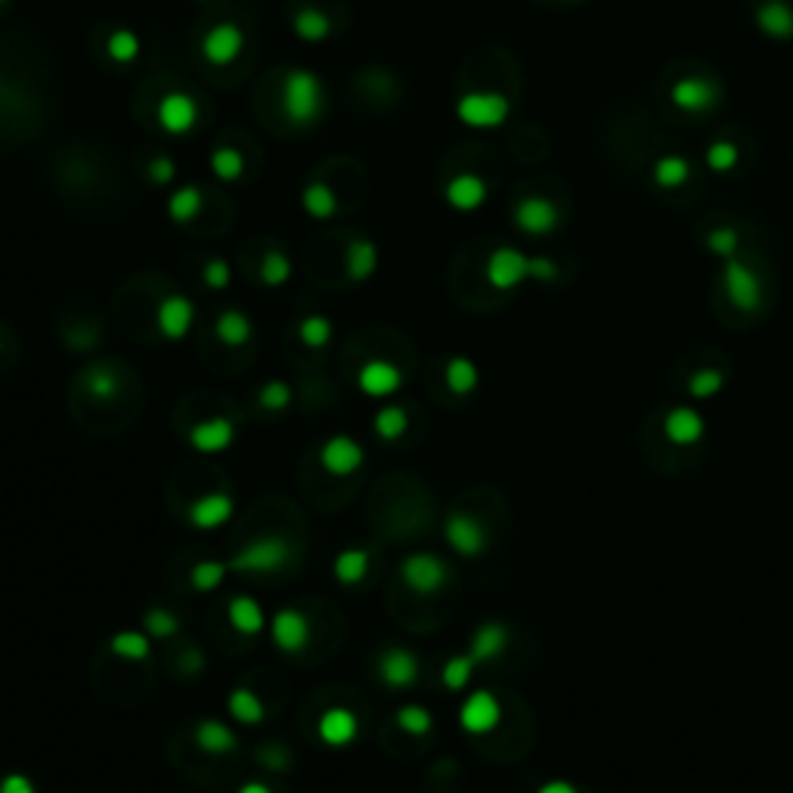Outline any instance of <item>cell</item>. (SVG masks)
Returning a JSON list of instances; mask_svg holds the SVG:
<instances>
[{"label":"cell","instance_id":"6da1fadb","mask_svg":"<svg viewBox=\"0 0 793 793\" xmlns=\"http://www.w3.org/2000/svg\"><path fill=\"white\" fill-rule=\"evenodd\" d=\"M326 109V87L320 75H313L307 69H295L285 75L282 84V112L289 115L295 124H316Z\"/></svg>","mask_w":793,"mask_h":793},{"label":"cell","instance_id":"7a4b0ae2","mask_svg":"<svg viewBox=\"0 0 793 793\" xmlns=\"http://www.w3.org/2000/svg\"><path fill=\"white\" fill-rule=\"evenodd\" d=\"M292 558H295V549L289 539L267 533L258 539H248L227 564L233 574H276V570H282Z\"/></svg>","mask_w":793,"mask_h":793},{"label":"cell","instance_id":"3957f363","mask_svg":"<svg viewBox=\"0 0 793 793\" xmlns=\"http://www.w3.org/2000/svg\"><path fill=\"white\" fill-rule=\"evenodd\" d=\"M512 106L509 100L502 97V93H490V90H481V93H465L456 106V115L462 124L468 128H478V131H490V128H499V124L509 118Z\"/></svg>","mask_w":793,"mask_h":793},{"label":"cell","instance_id":"277c9868","mask_svg":"<svg viewBox=\"0 0 793 793\" xmlns=\"http://www.w3.org/2000/svg\"><path fill=\"white\" fill-rule=\"evenodd\" d=\"M400 577L416 595H434L450 583V567L437 555L416 552L400 561Z\"/></svg>","mask_w":793,"mask_h":793},{"label":"cell","instance_id":"5b68a950","mask_svg":"<svg viewBox=\"0 0 793 793\" xmlns=\"http://www.w3.org/2000/svg\"><path fill=\"white\" fill-rule=\"evenodd\" d=\"M722 282H725V292L732 298V304L744 313H753L763 307V279L759 273L741 261L738 255L725 261V273H722Z\"/></svg>","mask_w":793,"mask_h":793},{"label":"cell","instance_id":"8992f818","mask_svg":"<svg viewBox=\"0 0 793 793\" xmlns=\"http://www.w3.org/2000/svg\"><path fill=\"white\" fill-rule=\"evenodd\" d=\"M670 100L685 115H710L719 106V100H722V90H719V84L713 78L691 75V78H682V81L673 84Z\"/></svg>","mask_w":793,"mask_h":793},{"label":"cell","instance_id":"52a82bcc","mask_svg":"<svg viewBox=\"0 0 793 793\" xmlns=\"http://www.w3.org/2000/svg\"><path fill=\"white\" fill-rule=\"evenodd\" d=\"M375 666H378V679H382L391 691L412 688V685L419 682V673H422L416 651L400 648V645L385 648L382 654H378V663Z\"/></svg>","mask_w":793,"mask_h":793},{"label":"cell","instance_id":"ba28073f","mask_svg":"<svg viewBox=\"0 0 793 793\" xmlns=\"http://www.w3.org/2000/svg\"><path fill=\"white\" fill-rule=\"evenodd\" d=\"M443 533H447V543L456 555L462 558H481L487 552V530L478 518H471L465 512H453L447 518V527H443Z\"/></svg>","mask_w":793,"mask_h":793},{"label":"cell","instance_id":"9c48e42d","mask_svg":"<svg viewBox=\"0 0 793 793\" xmlns=\"http://www.w3.org/2000/svg\"><path fill=\"white\" fill-rule=\"evenodd\" d=\"M270 636L282 654H298L310 642V620H307V614H301L295 608H282L270 620Z\"/></svg>","mask_w":793,"mask_h":793},{"label":"cell","instance_id":"30bf717a","mask_svg":"<svg viewBox=\"0 0 793 793\" xmlns=\"http://www.w3.org/2000/svg\"><path fill=\"white\" fill-rule=\"evenodd\" d=\"M487 279L493 289L509 292L518 282L530 279V258L521 255L518 248H496L487 261Z\"/></svg>","mask_w":793,"mask_h":793},{"label":"cell","instance_id":"8fae6325","mask_svg":"<svg viewBox=\"0 0 793 793\" xmlns=\"http://www.w3.org/2000/svg\"><path fill=\"white\" fill-rule=\"evenodd\" d=\"M515 224L527 236H546L561 224V211L555 202H549L543 196H530V199H521L515 205Z\"/></svg>","mask_w":793,"mask_h":793},{"label":"cell","instance_id":"7c38bea8","mask_svg":"<svg viewBox=\"0 0 793 793\" xmlns=\"http://www.w3.org/2000/svg\"><path fill=\"white\" fill-rule=\"evenodd\" d=\"M320 465L335 474V478H347V474H354L360 465H363V447L347 434H335L323 443L320 450Z\"/></svg>","mask_w":793,"mask_h":793},{"label":"cell","instance_id":"4fadbf2b","mask_svg":"<svg viewBox=\"0 0 793 793\" xmlns=\"http://www.w3.org/2000/svg\"><path fill=\"white\" fill-rule=\"evenodd\" d=\"M499 719H502V710H499V701L490 691H474L468 701L462 704V710H459V722H462L465 732H471V735L493 732V728L499 725Z\"/></svg>","mask_w":793,"mask_h":793},{"label":"cell","instance_id":"5bb4252c","mask_svg":"<svg viewBox=\"0 0 793 793\" xmlns=\"http://www.w3.org/2000/svg\"><path fill=\"white\" fill-rule=\"evenodd\" d=\"M242 47H245V35H242V28L233 22L211 28L202 41V53L211 66H230V62H236V56L242 53Z\"/></svg>","mask_w":793,"mask_h":793},{"label":"cell","instance_id":"9a60e30c","mask_svg":"<svg viewBox=\"0 0 793 793\" xmlns=\"http://www.w3.org/2000/svg\"><path fill=\"white\" fill-rule=\"evenodd\" d=\"M199 121V106L196 100L189 97V93H168V97L158 103V124L168 131V134H186L193 131Z\"/></svg>","mask_w":793,"mask_h":793},{"label":"cell","instance_id":"2e32d148","mask_svg":"<svg viewBox=\"0 0 793 793\" xmlns=\"http://www.w3.org/2000/svg\"><path fill=\"white\" fill-rule=\"evenodd\" d=\"M193 320H196V307L183 295H168L158 304V313H155L158 329H162V335L171 341H180L189 329H193Z\"/></svg>","mask_w":793,"mask_h":793},{"label":"cell","instance_id":"e0dca14e","mask_svg":"<svg viewBox=\"0 0 793 793\" xmlns=\"http://www.w3.org/2000/svg\"><path fill=\"white\" fill-rule=\"evenodd\" d=\"M357 385L366 397H388V394L400 391L403 372L391 360H369L357 372Z\"/></svg>","mask_w":793,"mask_h":793},{"label":"cell","instance_id":"ac0fdd59","mask_svg":"<svg viewBox=\"0 0 793 793\" xmlns=\"http://www.w3.org/2000/svg\"><path fill=\"white\" fill-rule=\"evenodd\" d=\"M233 496L230 493H205L189 505V524L199 530H217L233 518Z\"/></svg>","mask_w":793,"mask_h":793},{"label":"cell","instance_id":"d6986e66","mask_svg":"<svg viewBox=\"0 0 793 793\" xmlns=\"http://www.w3.org/2000/svg\"><path fill=\"white\" fill-rule=\"evenodd\" d=\"M360 732V725H357V716L351 710H344V707H329L320 722H316V735H320V741L326 747H347Z\"/></svg>","mask_w":793,"mask_h":793},{"label":"cell","instance_id":"ffe728a7","mask_svg":"<svg viewBox=\"0 0 793 793\" xmlns=\"http://www.w3.org/2000/svg\"><path fill=\"white\" fill-rule=\"evenodd\" d=\"M233 440H236V425L224 416L205 419L189 431V443H193V450L199 453H220V450H227Z\"/></svg>","mask_w":793,"mask_h":793},{"label":"cell","instance_id":"44dd1931","mask_svg":"<svg viewBox=\"0 0 793 793\" xmlns=\"http://www.w3.org/2000/svg\"><path fill=\"white\" fill-rule=\"evenodd\" d=\"M193 741L202 753H211V756H224V753H233L239 747L236 732L220 719H202L193 732Z\"/></svg>","mask_w":793,"mask_h":793},{"label":"cell","instance_id":"7402d4cb","mask_svg":"<svg viewBox=\"0 0 793 793\" xmlns=\"http://www.w3.org/2000/svg\"><path fill=\"white\" fill-rule=\"evenodd\" d=\"M753 19H756V28L763 31L766 38H775V41L793 38V10L784 4V0H766V4H759Z\"/></svg>","mask_w":793,"mask_h":793},{"label":"cell","instance_id":"603a6c76","mask_svg":"<svg viewBox=\"0 0 793 793\" xmlns=\"http://www.w3.org/2000/svg\"><path fill=\"white\" fill-rule=\"evenodd\" d=\"M509 648V629H505L502 623L490 620L484 626H478V632H474V639H471V660L474 663H493L496 657H502V651Z\"/></svg>","mask_w":793,"mask_h":793},{"label":"cell","instance_id":"cb8c5ba5","mask_svg":"<svg viewBox=\"0 0 793 793\" xmlns=\"http://www.w3.org/2000/svg\"><path fill=\"white\" fill-rule=\"evenodd\" d=\"M447 202L456 211H474L487 202V183L478 174H459L447 183Z\"/></svg>","mask_w":793,"mask_h":793},{"label":"cell","instance_id":"d4e9b609","mask_svg":"<svg viewBox=\"0 0 793 793\" xmlns=\"http://www.w3.org/2000/svg\"><path fill=\"white\" fill-rule=\"evenodd\" d=\"M704 431H707L704 416L688 406H676L670 416H666V434H670V440L679 443V447H691V443L704 437Z\"/></svg>","mask_w":793,"mask_h":793},{"label":"cell","instance_id":"484cf974","mask_svg":"<svg viewBox=\"0 0 793 793\" xmlns=\"http://www.w3.org/2000/svg\"><path fill=\"white\" fill-rule=\"evenodd\" d=\"M227 617H230L233 629L242 632V636H258V632H264V623H267L264 608L251 595H233Z\"/></svg>","mask_w":793,"mask_h":793},{"label":"cell","instance_id":"4316f807","mask_svg":"<svg viewBox=\"0 0 793 793\" xmlns=\"http://www.w3.org/2000/svg\"><path fill=\"white\" fill-rule=\"evenodd\" d=\"M332 574L341 586H357L369 574V552L366 549H344L338 552Z\"/></svg>","mask_w":793,"mask_h":793},{"label":"cell","instance_id":"83f0119b","mask_svg":"<svg viewBox=\"0 0 793 793\" xmlns=\"http://www.w3.org/2000/svg\"><path fill=\"white\" fill-rule=\"evenodd\" d=\"M109 651L121 660H149L152 654V642H149V632H137V629H121L118 636L109 639Z\"/></svg>","mask_w":793,"mask_h":793},{"label":"cell","instance_id":"f1b7e54d","mask_svg":"<svg viewBox=\"0 0 793 793\" xmlns=\"http://www.w3.org/2000/svg\"><path fill=\"white\" fill-rule=\"evenodd\" d=\"M227 710L242 725H258L264 719V701L251 688H233L227 697Z\"/></svg>","mask_w":793,"mask_h":793},{"label":"cell","instance_id":"f546056e","mask_svg":"<svg viewBox=\"0 0 793 793\" xmlns=\"http://www.w3.org/2000/svg\"><path fill=\"white\" fill-rule=\"evenodd\" d=\"M217 338L224 341L227 347H242L251 341V320L242 313V310H224L217 316V326H214Z\"/></svg>","mask_w":793,"mask_h":793},{"label":"cell","instance_id":"4dcf8cb0","mask_svg":"<svg viewBox=\"0 0 793 793\" xmlns=\"http://www.w3.org/2000/svg\"><path fill=\"white\" fill-rule=\"evenodd\" d=\"M378 267V248L369 239H357L347 248V276L354 282H363L375 273Z\"/></svg>","mask_w":793,"mask_h":793},{"label":"cell","instance_id":"1f68e13d","mask_svg":"<svg viewBox=\"0 0 793 793\" xmlns=\"http://www.w3.org/2000/svg\"><path fill=\"white\" fill-rule=\"evenodd\" d=\"M227 574H233L227 561H214V558H208V561L193 564V570H189V583H193L196 592H211V589H217L220 583L227 580Z\"/></svg>","mask_w":793,"mask_h":793},{"label":"cell","instance_id":"d6a6232c","mask_svg":"<svg viewBox=\"0 0 793 793\" xmlns=\"http://www.w3.org/2000/svg\"><path fill=\"white\" fill-rule=\"evenodd\" d=\"M301 205H304L307 214L320 217V220H326V217H332L338 211V199H335V193L326 183H310L304 189V196H301Z\"/></svg>","mask_w":793,"mask_h":793},{"label":"cell","instance_id":"836d02e7","mask_svg":"<svg viewBox=\"0 0 793 793\" xmlns=\"http://www.w3.org/2000/svg\"><path fill=\"white\" fill-rule=\"evenodd\" d=\"M447 385L459 397L471 394L474 388H478V366H474L468 357H453L447 363Z\"/></svg>","mask_w":793,"mask_h":793},{"label":"cell","instance_id":"e575fe53","mask_svg":"<svg viewBox=\"0 0 793 793\" xmlns=\"http://www.w3.org/2000/svg\"><path fill=\"white\" fill-rule=\"evenodd\" d=\"M691 168L682 155H663L660 162L654 165V183L663 186V189H676L688 180Z\"/></svg>","mask_w":793,"mask_h":793},{"label":"cell","instance_id":"d590c367","mask_svg":"<svg viewBox=\"0 0 793 793\" xmlns=\"http://www.w3.org/2000/svg\"><path fill=\"white\" fill-rule=\"evenodd\" d=\"M199 211H202V193L196 186L177 189V193L171 196V202H168V214L177 220V224H189V220H193Z\"/></svg>","mask_w":793,"mask_h":793},{"label":"cell","instance_id":"8d00e7d4","mask_svg":"<svg viewBox=\"0 0 793 793\" xmlns=\"http://www.w3.org/2000/svg\"><path fill=\"white\" fill-rule=\"evenodd\" d=\"M329 31H332V25H329V19L320 10L307 7V10H301L295 16V35L301 41H310V44L313 41H323V38H329Z\"/></svg>","mask_w":793,"mask_h":793},{"label":"cell","instance_id":"74e56055","mask_svg":"<svg viewBox=\"0 0 793 793\" xmlns=\"http://www.w3.org/2000/svg\"><path fill=\"white\" fill-rule=\"evenodd\" d=\"M394 719H397V725H400V732L416 735V738L428 735V732H431V725H434V716H431L422 704H406V707H400Z\"/></svg>","mask_w":793,"mask_h":793},{"label":"cell","instance_id":"f35d334b","mask_svg":"<svg viewBox=\"0 0 793 793\" xmlns=\"http://www.w3.org/2000/svg\"><path fill=\"white\" fill-rule=\"evenodd\" d=\"M375 434L382 437V440H397L406 425H409V416H406V409L403 406H385V409H378L375 412Z\"/></svg>","mask_w":793,"mask_h":793},{"label":"cell","instance_id":"ab89813d","mask_svg":"<svg viewBox=\"0 0 793 793\" xmlns=\"http://www.w3.org/2000/svg\"><path fill=\"white\" fill-rule=\"evenodd\" d=\"M143 632H149L152 639H171L180 632V617L168 608H149L143 617Z\"/></svg>","mask_w":793,"mask_h":793},{"label":"cell","instance_id":"60d3db41","mask_svg":"<svg viewBox=\"0 0 793 793\" xmlns=\"http://www.w3.org/2000/svg\"><path fill=\"white\" fill-rule=\"evenodd\" d=\"M84 388L93 394V397H100V400H106V397H115L118 394V378H115V372L106 366V363H97V366H90L87 372H84Z\"/></svg>","mask_w":793,"mask_h":793},{"label":"cell","instance_id":"b9f144b4","mask_svg":"<svg viewBox=\"0 0 793 793\" xmlns=\"http://www.w3.org/2000/svg\"><path fill=\"white\" fill-rule=\"evenodd\" d=\"M298 335H301V341L307 347H326L329 338H332V320H329V316L313 313V316H307V320H301Z\"/></svg>","mask_w":793,"mask_h":793},{"label":"cell","instance_id":"7bdbcfd3","mask_svg":"<svg viewBox=\"0 0 793 793\" xmlns=\"http://www.w3.org/2000/svg\"><path fill=\"white\" fill-rule=\"evenodd\" d=\"M474 663L471 654H459V657H450L447 666H443V685L450 691H462L468 682H471V673H474Z\"/></svg>","mask_w":793,"mask_h":793},{"label":"cell","instance_id":"ee69618b","mask_svg":"<svg viewBox=\"0 0 793 793\" xmlns=\"http://www.w3.org/2000/svg\"><path fill=\"white\" fill-rule=\"evenodd\" d=\"M211 171L220 177V180H239L242 171H245V162H242V155L236 149H217L211 155Z\"/></svg>","mask_w":793,"mask_h":793},{"label":"cell","instance_id":"f6af8a7d","mask_svg":"<svg viewBox=\"0 0 793 793\" xmlns=\"http://www.w3.org/2000/svg\"><path fill=\"white\" fill-rule=\"evenodd\" d=\"M106 47H109V56L115 62H134L140 56V38L134 35V31H128V28L115 31Z\"/></svg>","mask_w":793,"mask_h":793},{"label":"cell","instance_id":"bcb514c9","mask_svg":"<svg viewBox=\"0 0 793 793\" xmlns=\"http://www.w3.org/2000/svg\"><path fill=\"white\" fill-rule=\"evenodd\" d=\"M289 276H292V261L285 258L282 251H270V255L264 258V264H261V279L276 289V285L289 282Z\"/></svg>","mask_w":793,"mask_h":793},{"label":"cell","instance_id":"7dc6e473","mask_svg":"<svg viewBox=\"0 0 793 793\" xmlns=\"http://www.w3.org/2000/svg\"><path fill=\"white\" fill-rule=\"evenodd\" d=\"M707 165L719 174L732 171L738 165V146L728 143V140H716L710 149H707Z\"/></svg>","mask_w":793,"mask_h":793},{"label":"cell","instance_id":"c3c4849f","mask_svg":"<svg viewBox=\"0 0 793 793\" xmlns=\"http://www.w3.org/2000/svg\"><path fill=\"white\" fill-rule=\"evenodd\" d=\"M258 403L267 409V412H282L285 406L292 403V388L285 382H267L258 394Z\"/></svg>","mask_w":793,"mask_h":793},{"label":"cell","instance_id":"681fc988","mask_svg":"<svg viewBox=\"0 0 793 793\" xmlns=\"http://www.w3.org/2000/svg\"><path fill=\"white\" fill-rule=\"evenodd\" d=\"M707 248L713 251V255H719V258H735L738 255V230H732V227H719V230H713L710 236H707Z\"/></svg>","mask_w":793,"mask_h":793},{"label":"cell","instance_id":"f907efd6","mask_svg":"<svg viewBox=\"0 0 793 793\" xmlns=\"http://www.w3.org/2000/svg\"><path fill=\"white\" fill-rule=\"evenodd\" d=\"M230 264L224 261V258H211L208 264H205V270H202V279H205V285L208 289H227L230 285Z\"/></svg>","mask_w":793,"mask_h":793},{"label":"cell","instance_id":"816d5d0a","mask_svg":"<svg viewBox=\"0 0 793 793\" xmlns=\"http://www.w3.org/2000/svg\"><path fill=\"white\" fill-rule=\"evenodd\" d=\"M719 388H722V375L713 372V369L697 372V375L691 378V394H694V397H713Z\"/></svg>","mask_w":793,"mask_h":793},{"label":"cell","instance_id":"f5cc1de1","mask_svg":"<svg viewBox=\"0 0 793 793\" xmlns=\"http://www.w3.org/2000/svg\"><path fill=\"white\" fill-rule=\"evenodd\" d=\"M0 793H38V787L28 775L10 772V775H4V781H0Z\"/></svg>","mask_w":793,"mask_h":793},{"label":"cell","instance_id":"db71d44e","mask_svg":"<svg viewBox=\"0 0 793 793\" xmlns=\"http://www.w3.org/2000/svg\"><path fill=\"white\" fill-rule=\"evenodd\" d=\"M149 177H152V183H171L174 177H177V168H174V162L171 158H152L149 162Z\"/></svg>","mask_w":793,"mask_h":793},{"label":"cell","instance_id":"11a10c76","mask_svg":"<svg viewBox=\"0 0 793 793\" xmlns=\"http://www.w3.org/2000/svg\"><path fill=\"white\" fill-rule=\"evenodd\" d=\"M555 276H558V267L549 258H530V279L552 282Z\"/></svg>","mask_w":793,"mask_h":793},{"label":"cell","instance_id":"9f6ffc18","mask_svg":"<svg viewBox=\"0 0 793 793\" xmlns=\"http://www.w3.org/2000/svg\"><path fill=\"white\" fill-rule=\"evenodd\" d=\"M202 666H205V660H202V651H199V648H186V651H183V670H186V676L199 673Z\"/></svg>","mask_w":793,"mask_h":793},{"label":"cell","instance_id":"6f0895ef","mask_svg":"<svg viewBox=\"0 0 793 793\" xmlns=\"http://www.w3.org/2000/svg\"><path fill=\"white\" fill-rule=\"evenodd\" d=\"M536 793H577V787L567 784V781H549V784L539 787Z\"/></svg>","mask_w":793,"mask_h":793},{"label":"cell","instance_id":"680465c9","mask_svg":"<svg viewBox=\"0 0 793 793\" xmlns=\"http://www.w3.org/2000/svg\"><path fill=\"white\" fill-rule=\"evenodd\" d=\"M236 793H273L264 781H245Z\"/></svg>","mask_w":793,"mask_h":793},{"label":"cell","instance_id":"91938a15","mask_svg":"<svg viewBox=\"0 0 793 793\" xmlns=\"http://www.w3.org/2000/svg\"><path fill=\"white\" fill-rule=\"evenodd\" d=\"M0 4H7V0H0Z\"/></svg>","mask_w":793,"mask_h":793}]
</instances>
